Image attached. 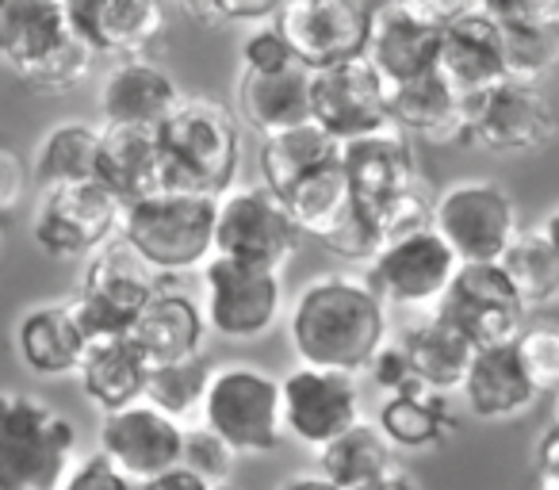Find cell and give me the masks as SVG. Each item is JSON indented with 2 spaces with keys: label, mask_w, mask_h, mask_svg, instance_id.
I'll list each match as a JSON object with an SVG mask.
<instances>
[{
  "label": "cell",
  "mask_w": 559,
  "mask_h": 490,
  "mask_svg": "<svg viewBox=\"0 0 559 490\" xmlns=\"http://www.w3.org/2000/svg\"><path fill=\"white\" fill-rule=\"evenodd\" d=\"M169 4H180V0H169Z\"/></svg>",
  "instance_id": "91938a15"
},
{
  "label": "cell",
  "mask_w": 559,
  "mask_h": 490,
  "mask_svg": "<svg viewBox=\"0 0 559 490\" xmlns=\"http://www.w3.org/2000/svg\"><path fill=\"white\" fill-rule=\"evenodd\" d=\"M360 207H365V203H360ZM368 215L376 218L383 238L391 241V238H403V234H414V230H421V226L433 223V200H429L426 188L414 184V188H406V192L368 207Z\"/></svg>",
  "instance_id": "ee69618b"
},
{
  "label": "cell",
  "mask_w": 559,
  "mask_h": 490,
  "mask_svg": "<svg viewBox=\"0 0 559 490\" xmlns=\"http://www.w3.org/2000/svg\"><path fill=\"white\" fill-rule=\"evenodd\" d=\"M322 246H326L337 261H345V265L368 268L376 258H380V250L388 246V238H383V230L376 226V218L368 215V207H360L357 203V207L349 211V218L322 238Z\"/></svg>",
  "instance_id": "60d3db41"
},
{
  "label": "cell",
  "mask_w": 559,
  "mask_h": 490,
  "mask_svg": "<svg viewBox=\"0 0 559 490\" xmlns=\"http://www.w3.org/2000/svg\"><path fill=\"white\" fill-rule=\"evenodd\" d=\"M380 429L395 449L421 452L433 449L449 437L452 421L441 406L433 403V391H399L388 395L380 406Z\"/></svg>",
  "instance_id": "d590c367"
},
{
  "label": "cell",
  "mask_w": 559,
  "mask_h": 490,
  "mask_svg": "<svg viewBox=\"0 0 559 490\" xmlns=\"http://www.w3.org/2000/svg\"><path fill=\"white\" fill-rule=\"evenodd\" d=\"M4 238H9V234H4V218H0V253H4Z\"/></svg>",
  "instance_id": "6f0895ef"
},
{
  "label": "cell",
  "mask_w": 559,
  "mask_h": 490,
  "mask_svg": "<svg viewBox=\"0 0 559 490\" xmlns=\"http://www.w3.org/2000/svg\"><path fill=\"white\" fill-rule=\"evenodd\" d=\"M502 62L510 81L540 85L559 65V27L502 24Z\"/></svg>",
  "instance_id": "74e56055"
},
{
  "label": "cell",
  "mask_w": 559,
  "mask_h": 490,
  "mask_svg": "<svg viewBox=\"0 0 559 490\" xmlns=\"http://www.w3.org/2000/svg\"><path fill=\"white\" fill-rule=\"evenodd\" d=\"M311 104L314 123L326 127L337 142L360 139V134L395 123L391 119V85L365 55L314 70Z\"/></svg>",
  "instance_id": "9a60e30c"
},
{
  "label": "cell",
  "mask_w": 559,
  "mask_h": 490,
  "mask_svg": "<svg viewBox=\"0 0 559 490\" xmlns=\"http://www.w3.org/2000/svg\"><path fill=\"white\" fill-rule=\"evenodd\" d=\"M551 398H556V426H559V391H556V395H551Z\"/></svg>",
  "instance_id": "680465c9"
},
{
  "label": "cell",
  "mask_w": 559,
  "mask_h": 490,
  "mask_svg": "<svg viewBox=\"0 0 559 490\" xmlns=\"http://www.w3.org/2000/svg\"><path fill=\"white\" fill-rule=\"evenodd\" d=\"M284 387V433L304 449H326L360 421V395L349 372L299 364L280 380Z\"/></svg>",
  "instance_id": "4fadbf2b"
},
{
  "label": "cell",
  "mask_w": 559,
  "mask_h": 490,
  "mask_svg": "<svg viewBox=\"0 0 559 490\" xmlns=\"http://www.w3.org/2000/svg\"><path fill=\"white\" fill-rule=\"evenodd\" d=\"M203 426L238 449V456H264L284 441V387L257 364H223L203 391Z\"/></svg>",
  "instance_id": "8992f818"
},
{
  "label": "cell",
  "mask_w": 559,
  "mask_h": 490,
  "mask_svg": "<svg viewBox=\"0 0 559 490\" xmlns=\"http://www.w3.org/2000/svg\"><path fill=\"white\" fill-rule=\"evenodd\" d=\"M123 223V200L100 180H73V184L43 188L35 203L32 238L47 258H93L108 246Z\"/></svg>",
  "instance_id": "9c48e42d"
},
{
  "label": "cell",
  "mask_w": 559,
  "mask_h": 490,
  "mask_svg": "<svg viewBox=\"0 0 559 490\" xmlns=\"http://www.w3.org/2000/svg\"><path fill=\"white\" fill-rule=\"evenodd\" d=\"M536 475H548L559 482V426H551L536 449Z\"/></svg>",
  "instance_id": "f5cc1de1"
},
{
  "label": "cell",
  "mask_w": 559,
  "mask_h": 490,
  "mask_svg": "<svg viewBox=\"0 0 559 490\" xmlns=\"http://www.w3.org/2000/svg\"><path fill=\"white\" fill-rule=\"evenodd\" d=\"M399 345L406 349V360L414 368V380L421 383L433 395L464 387V375L475 360V345L460 334L452 322H444L441 314H429V319L414 322L411 330H403Z\"/></svg>",
  "instance_id": "4dcf8cb0"
},
{
  "label": "cell",
  "mask_w": 559,
  "mask_h": 490,
  "mask_svg": "<svg viewBox=\"0 0 559 490\" xmlns=\"http://www.w3.org/2000/svg\"><path fill=\"white\" fill-rule=\"evenodd\" d=\"M464 403L475 418L483 421H502L513 414L528 410L536 398L533 380L525 375L513 345H490V349H475V360L464 375Z\"/></svg>",
  "instance_id": "f1b7e54d"
},
{
  "label": "cell",
  "mask_w": 559,
  "mask_h": 490,
  "mask_svg": "<svg viewBox=\"0 0 559 490\" xmlns=\"http://www.w3.org/2000/svg\"><path fill=\"white\" fill-rule=\"evenodd\" d=\"M62 490H134V482L127 479L104 452H96V456L73 464V471L66 475Z\"/></svg>",
  "instance_id": "681fc988"
},
{
  "label": "cell",
  "mask_w": 559,
  "mask_h": 490,
  "mask_svg": "<svg viewBox=\"0 0 559 490\" xmlns=\"http://www.w3.org/2000/svg\"><path fill=\"white\" fill-rule=\"evenodd\" d=\"M433 70L441 73L467 104H472L475 96L490 93L495 85H502L506 81L502 24L490 20L487 12H475V16L456 20L452 27H444Z\"/></svg>",
  "instance_id": "7402d4cb"
},
{
  "label": "cell",
  "mask_w": 559,
  "mask_h": 490,
  "mask_svg": "<svg viewBox=\"0 0 559 490\" xmlns=\"http://www.w3.org/2000/svg\"><path fill=\"white\" fill-rule=\"evenodd\" d=\"M513 349L533 380L536 395H556L559 391V322L556 319H528L521 334L513 337Z\"/></svg>",
  "instance_id": "ab89813d"
},
{
  "label": "cell",
  "mask_w": 559,
  "mask_h": 490,
  "mask_svg": "<svg viewBox=\"0 0 559 490\" xmlns=\"http://www.w3.org/2000/svg\"><path fill=\"white\" fill-rule=\"evenodd\" d=\"M426 24H433L437 32L452 27L456 20H467L475 12H483V0H406Z\"/></svg>",
  "instance_id": "f907efd6"
},
{
  "label": "cell",
  "mask_w": 559,
  "mask_h": 490,
  "mask_svg": "<svg viewBox=\"0 0 559 490\" xmlns=\"http://www.w3.org/2000/svg\"><path fill=\"white\" fill-rule=\"evenodd\" d=\"M288 337L299 364L368 372L388 342V303L368 276H319L292 303Z\"/></svg>",
  "instance_id": "6da1fadb"
},
{
  "label": "cell",
  "mask_w": 559,
  "mask_h": 490,
  "mask_svg": "<svg viewBox=\"0 0 559 490\" xmlns=\"http://www.w3.org/2000/svg\"><path fill=\"white\" fill-rule=\"evenodd\" d=\"M215 490H226V487H215Z\"/></svg>",
  "instance_id": "94428289"
},
{
  "label": "cell",
  "mask_w": 559,
  "mask_h": 490,
  "mask_svg": "<svg viewBox=\"0 0 559 490\" xmlns=\"http://www.w3.org/2000/svg\"><path fill=\"white\" fill-rule=\"evenodd\" d=\"M280 195L288 203L299 230L319 241L326 238L334 226H342L345 218H349V211L357 207V195H353V184H349V177H345L342 157L322 165V169L307 172V177H299L288 192H280Z\"/></svg>",
  "instance_id": "836d02e7"
},
{
  "label": "cell",
  "mask_w": 559,
  "mask_h": 490,
  "mask_svg": "<svg viewBox=\"0 0 559 490\" xmlns=\"http://www.w3.org/2000/svg\"><path fill=\"white\" fill-rule=\"evenodd\" d=\"M437 314L452 322L475 349H490V345H513V337L528 322V303L518 296L498 261H483L456 268L449 291L437 303Z\"/></svg>",
  "instance_id": "7c38bea8"
},
{
  "label": "cell",
  "mask_w": 559,
  "mask_h": 490,
  "mask_svg": "<svg viewBox=\"0 0 559 490\" xmlns=\"http://www.w3.org/2000/svg\"><path fill=\"white\" fill-rule=\"evenodd\" d=\"M391 449H395V444L383 437L380 426L357 421V426L345 429L337 441L319 449V471L326 475L330 482H337L342 490H357L395 467V452Z\"/></svg>",
  "instance_id": "e575fe53"
},
{
  "label": "cell",
  "mask_w": 559,
  "mask_h": 490,
  "mask_svg": "<svg viewBox=\"0 0 559 490\" xmlns=\"http://www.w3.org/2000/svg\"><path fill=\"white\" fill-rule=\"evenodd\" d=\"M234 459H238V449L226 437H218L211 426L185 429V456H180V464L192 467L207 482L226 487V479L234 475Z\"/></svg>",
  "instance_id": "7bdbcfd3"
},
{
  "label": "cell",
  "mask_w": 559,
  "mask_h": 490,
  "mask_svg": "<svg viewBox=\"0 0 559 490\" xmlns=\"http://www.w3.org/2000/svg\"><path fill=\"white\" fill-rule=\"evenodd\" d=\"M85 261L88 265L81 273L78 291L66 299L81 334H85V342L127 334L142 307L162 291V273L134 250L123 234H116L108 246H100Z\"/></svg>",
  "instance_id": "5b68a950"
},
{
  "label": "cell",
  "mask_w": 559,
  "mask_h": 490,
  "mask_svg": "<svg viewBox=\"0 0 559 490\" xmlns=\"http://www.w3.org/2000/svg\"><path fill=\"white\" fill-rule=\"evenodd\" d=\"M342 165L353 184V195L365 207H376V203L421 184L418 162H414V150H411V134L399 123H388L372 134L342 142Z\"/></svg>",
  "instance_id": "44dd1931"
},
{
  "label": "cell",
  "mask_w": 559,
  "mask_h": 490,
  "mask_svg": "<svg viewBox=\"0 0 559 490\" xmlns=\"http://www.w3.org/2000/svg\"><path fill=\"white\" fill-rule=\"evenodd\" d=\"M498 265L506 268L510 284L518 288V296L533 307H544L559 296V253L551 250V241L544 238V230H518V238L510 241V250L502 253Z\"/></svg>",
  "instance_id": "8d00e7d4"
},
{
  "label": "cell",
  "mask_w": 559,
  "mask_h": 490,
  "mask_svg": "<svg viewBox=\"0 0 559 490\" xmlns=\"http://www.w3.org/2000/svg\"><path fill=\"white\" fill-rule=\"evenodd\" d=\"M207 364L200 357L192 360H177V364H154L146 380V403L157 406V410L173 414V418L185 421L192 410H200L203 391H207Z\"/></svg>",
  "instance_id": "f35d334b"
},
{
  "label": "cell",
  "mask_w": 559,
  "mask_h": 490,
  "mask_svg": "<svg viewBox=\"0 0 559 490\" xmlns=\"http://www.w3.org/2000/svg\"><path fill=\"white\" fill-rule=\"evenodd\" d=\"M165 157V188L223 195L238 177L241 119L215 96L192 93L157 127Z\"/></svg>",
  "instance_id": "7a4b0ae2"
},
{
  "label": "cell",
  "mask_w": 559,
  "mask_h": 490,
  "mask_svg": "<svg viewBox=\"0 0 559 490\" xmlns=\"http://www.w3.org/2000/svg\"><path fill=\"white\" fill-rule=\"evenodd\" d=\"M73 35L66 0H0V65L27 81Z\"/></svg>",
  "instance_id": "603a6c76"
},
{
  "label": "cell",
  "mask_w": 559,
  "mask_h": 490,
  "mask_svg": "<svg viewBox=\"0 0 559 490\" xmlns=\"http://www.w3.org/2000/svg\"><path fill=\"white\" fill-rule=\"evenodd\" d=\"M85 349L88 342L70 314V303H43L16 326V352L35 375H78Z\"/></svg>",
  "instance_id": "f546056e"
},
{
  "label": "cell",
  "mask_w": 559,
  "mask_h": 490,
  "mask_svg": "<svg viewBox=\"0 0 559 490\" xmlns=\"http://www.w3.org/2000/svg\"><path fill=\"white\" fill-rule=\"evenodd\" d=\"M556 131V108L540 93V85L506 77L502 85L467 104V139L495 154H533L548 146Z\"/></svg>",
  "instance_id": "5bb4252c"
},
{
  "label": "cell",
  "mask_w": 559,
  "mask_h": 490,
  "mask_svg": "<svg viewBox=\"0 0 559 490\" xmlns=\"http://www.w3.org/2000/svg\"><path fill=\"white\" fill-rule=\"evenodd\" d=\"M357 490H418L411 479H406L399 467H391L388 475H380V479H372V482H365V487H357Z\"/></svg>",
  "instance_id": "db71d44e"
},
{
  "label": "cell",
  "mask_w": 559,
  "mask_h": 490,
  "mask_svg": "<svg viewBox=\"0 0 559 490\" xmlns=\"http://www.w3.org/2000/svg\"><path fill=\"white\" fill-rule=\"evenodd\" d=\"M272 24L284 32L299 62L326 70L365 55L368 0H284Z\"/></svg>",
  "instance_id": "2e32d148"
},
{
  "label": "cell",
  "mask_w": 559,
  "mask_h": 490,
  "mask_svg": "<svg viewBox=\"0 0 559 490\" xmlns=\"http://www.w3.org/2000/svg\"><path fill=\"white\" fill-rule=\"evenodd\" d=\"M78 426L47 398L0 391V490H62Z\"/></svg>",
  "instance_id": "277c9868"
},
{
  "label": "cell",
  "mask_w": 559,
  "mask_h": 490,
  "mask_svg": "<svg viewBox=\"0 0 559 490\" xmlns=\"http://www.w3.org/2000/svg\"><path fill=\"white\" fill-rule=\"evenodd\" d=\"M433 230L449 241L464 265L502 261L518 238V207L495 180H452L433 200Z\"/></svg>",
  "instance_id": "30bf717a"
},
{
  "label": "cell",
  "mask_w": 559,
  "mask_h": 490,
  "mask_svg": "<svg viewBox=\"0 0 559 490\" xmlns=\"http://www.w3.org/2000/svg\"><path fill=\"white\" fill-rule=\"evenodd\" d=\"M66 16L100 58H131L165 39L169 0H66Z\"/></svg>",
  "instance_id": "ac0fdd59"
},
{
  "label": "cell",
  "mask_w": 559,
  "mask_h": 490,
  "mask_svg": "<svg viewBox=\"0 0 559 490\" xmlns=\"http://www.w3.org/2000/svg\"><path fill=\"white\" fill-rule=\"evenodd\" d=\"M180 100L185 93L173 81V73L150 55L111 58L100 81V123L157 131Z\"/></svg>",
  "instance_id": "ffe728a7"
},
{
  "label": "cell",
  "mask_w": 559,
  "mask_h": 490,
  "mask_svg": "<svg viewBox=\"0 0 559 490\" xmlns=\"http://www.w3.org/2000/svg\"><path fill=\"white\" fill-rule=\"evenodd\" d=\"M100 452L131 482H142L150 475H162L180 464V456H185V429H180V418L139 398V403L104 414Z\"/></svg>",
  "instance_id": "e0dca14e"
},
{
  "label": "cell",
  "mask_w": 559,
  "mask_h": 490,
  "mask_svg": "<svg viewBox=\"0 0 559 490\" xmlns=\"http://www.w3.org/2000/svg\"><path fill=\"white\" fill-rule=\"evenodd\" d=\"M127 334L146 352L150 364H177V360L200 357L203 334H207V314H203V307L195 299L162 288L142 307Z\"/></svg>",
  "instance_id": "4316f807"
},
{
  "label": "cell",
  "mask_w": 559,
  "mask_h": 490,
  "mask_svg": "<svg viewBox=\"0 0 559 490\" xmlns=\"http://www.w3.org/2000/svg\"><path fill=\"white\" fill-rule=\"evenodd\" d=\"M483 12L498 24L559 27V0H483Z\"/></svg>",
  "instance_id": "c3c4849f"
},
{
  "label": "cell",
  "mask_w": 559,
  "mask_h": 490,
  "mask_svg": "<svg viewBox=\"0 0 559 490\" xmlns=\"http://www.w3.org/2000/svg\"><path fill=\"white\" fill-rule=\"evenodd\" d=\"M391 119L433 146L467 139V100L437 70L391 88Z\"/></svg>",
  "instance_id": "484cf974"
},
{
  "label": "cell",
  "mask_w": 559,
  "mask_h": 490,
  "mask_svg": "<svg viewBox=\"0 0 559 490\" xmlns=\"http://www.w3.org/2000/svg\"><path fill=\"white\" fill-rule=\"evenodd\" d=\"M284 490H342L337 482H330L326 475H314V479H296V482H288Z\"/></svg>",
  "instance_id": "11a10c76"
},
{
  "label": "cell",
  "mask_w": 559,
  "mask_h": 490,
  "mask_svg": "<svg viewBox=\"0 0 559 490\" xmlns=\"http://www.w3.org/2000/svg\"><path fill=\"white\" fill-rule=\"evenodd\" d=\"M96 180L134 203L142 195L165 188V157L157 131L146 127H116L100 123V157H96Z\"/></svg>",
  "instance_id": "d4e9b609"
},
{
  "label": "cell",
  "mask_w": 559,
  "mask_h": 490,
  "mask_svg": "<svg viewBox=\"0 0 559 490\" xmlns=\"http://www.w3.org/2000/svg\"><path fill=\"white\" fill-rule=\"evenodd\" d=\"M96 157H100V127L85 119H62L39 139L32 154L35 188L73 184V180L96 177Z\"/></svg>",
  "instance_id": "d6a6232c"
},
{
  "label": "cell",
  "mask_w": 559,
  "mask_h": 490,
  "mask_svg": "<svg viewBox=\"0 0 559 490\" xmlns=\"http://www.w3.org/2000/svg\"><path fill=\"white\" fill-rule=\"evenodd\" d=\"M337 157H342V142H337L322 123L307 119V123L261 139L257 169H261V180L272 188V192H288L299 177L337 162Z\"/></svg>",
  "instance_id": "1f68e13d"
},
{
  "label": "cell",
  "mask_w": 559,
  "mask_h": 490,
  "mask_svg": "<svg viewBox=\"0 0 559 490\" xmlns=\"http://www.w3.org/2000/svg\"><path fill=\"white\" fill-rule=\"evenodd\" d=\"M218 195L188 188H157L134 203H123L119 234L162 276L200 273L215 253Z\"/></svg>",
  "instance_id": "3957f363"
},
{
  "label": "cell",
  "mask_w": 559,
  "mask_h": 490,
  "mask_svg": "<svg viewBox=\"0 0 559 490\" xmlns=\"http://www.w3.org/2000/svg\"><path fill=\"white\" fill-rule=\"evenodd\" d=\"M441 32L418 16L406 0H368L365 58L391 88L429 73L437 65Z\"/></svg>",
  "instance_id": "d6986e66"
},
{
  "label": "cell",
  "mask_w": 559,
  "mask_h": 490,
  "mask_svg": "<svg viewBox=\"0 0 559 490\" xmlns=\"http://www.w3.org/2000/svg\"><path fill=\"white\" fill-rule=\"evenodd\" d=\"M299 223L292 218L284 195L269 184H230L218 195L215 211V253L238 258L261 268H284L296 253Z\"/></svg>",
  "instance_id": "52a82bcc"
},
{
  "label": "cell",
  "mask_w": 559,
  "mask_h": 490,
  "mask_svg": "<svg viewBox=\"0 0 559 490\" xmlns=\"http://www.w3.org/2000/svg\"><path fill=\"white\" fill-rule=\"evenodd\" d=\"M150 360L139 345L131 342V334L100 337V342H88L85 360L78 368V380L85 398L96 410H119V406H131L146 395L150 380Z\"/></svg>",
  "instance_id": "83f0119b"
},
{
  "label": "cell",
  "mask_w": 559,
  "mask_h": 490,
  "mask_svg": "<svg viewBox=\"0 0 559 490\" xmlns=\"http://www.w3.org/2000/svg\"><path fill=\"white\" fill-rule=\"evenodd\" d=\"M238 62L246 73H276V70L296 65L299 58L276 24H257V27H249V35L241 39Z\"/></svg>",
  "instance_id": "f6af8a7d"
},
{
  "label": "cell",
  "mask_w": 559,
  "mask_h": 490,
  "mask_svg": "<svg viewBox=\"0 0 559 490\" xmlns=\"http://www.w3.org/2000/svg\"><path fill=\"white\" fill-rule=\"evenodd\" d=\"M314 70L304 62L276 73H238V119L261 139L314 119L311 104Z\"/></svg>",
  "instance_id": "cb8c5ba5"
},
{
  "label": "cell",
  "mask_w": 559,
  "mask_h": 490,
  "mask_svg": "<svg viewBox=\"0 0 559 490\" xmlns=\"http://www.w3.org/2000/svg\"><path fill=\"white\" fill-rule=\"evenodd\" d=\"M200 280L207 326L223 342H257V337L272 334V326L280 322L284 280L276 268L211 253V261L200 268Z\"/></svg>",
  "instance_id": "ba28073f"
},
{
  "label": "cell",
  "mask_w": 559,
  "mask_h": 490,
  "mask_svg": "<svg viewBox=\"0 0 559 490\" xmlns=\"http://www.w3.org/2000/svg\"><path fill=\"white\" fill-rule=\"evenodd\" d=\"M180 9L200 27H257L272 24L284 0H180Z\"/></svg>",
  "instance_id": "b9f144b4"
},
{
  "label": "cell",
  "mask_w": 559,
  "mask_h": 490,
  "mask_svg": "<svg viewBox=\"0 0 559 490\" xmlns=\"http://www.w3.org/2000/svg\"><path fill=\"white\" fill-rule=\"evenodd\" d=\"M460 265L464 261L456 258V250L429 223L414 234L391 238L380 250V258L365 268V276L388 307H399V311H437V303L449 291Z\"/></svg>",
  "instance_id": "8fae6325"
},
{
  "label": "cell",
  "mask_w": 559,
  "mask_h": 490,
  "mask_svg": "<svg viewBox=\"0 0 559 490\" xmlns=\"http://www.w3.org/2000/svg\"><path fill=\"white\" fill-rule=\"evenodd\" d=\"M134 490H215V482H207L203 475H195L192 467L177 464L162 475H150V479L134 482Z\"/></svg>",
  "instance_id": "816d5d0a"
},
{
  "label": "cell",
  "mask_w": 559,
  "mask_h": 490,
  "mask_svg": "<svg viewBox=\"0 0 559 490\" xmlns=\"http://www.w3.org/2000/svg\"><path fill=\"white\" fill-rule=\"evenodd\" d=\"M368 372H372L376 387H383L388 395H399V391H426L418 380H414V368H411L406 349L399 342L395 345L383 342L380 352L372 357V364H368Z\"/></svg>",
  "instance_id": "7dc6e473"
},
{
  "label": "cell",
  "mask_w": 559,
  "mask_h": 490,
  "mask_svg": "<svg viewBox=\"0 0 559 490\" xmlns=\"http://www.w3.org/2000/svg\"><path fill=\"white\" fill-rule=\"evenodd\" d=\"M540 230H544V238L551 241V250L559 253V207H556V211H548V218L540 223Z\"/></svg>",
  "instance_id": "9f6ffc18"
},
{
  "label": "cell",
  "mask_w": 559,
  "mask_h": 490,
  "mask_svg": "<svg viewBox=\"0 0 559 490\" xmlns=\"http://www.w3.org/2000/svg\"><path fill=\"white\" fill-rule=\"evenodd\" d=\"M32 188H35L32 162H27L16 146H4V142H0V218L16 215Z\"/></svg>",
  "instance_id": "bcb514c9"
}]
</instances>
